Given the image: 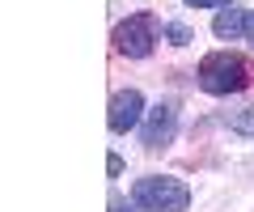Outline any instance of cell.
<instances>
[{
    "instance_id": "3",
    "label": "cell",
    "mask_w": 254,
    "mask_h": 212,
    "mask_svg": "<svg viewBox=\"0 0 254 212\" xmlns=\"http://www.w3.org/2000/svg\"><path fill=\"white\" fill-rule=\"evenodd\" d=\"M153 43H157V21L148 13H136V17H127V21L115 26V47L131 60H144L153 51Z\"/></svg>"
},
{
    "instance_id": "10",
    "label": "cell",
    "mask_w": 254,
    "mask_h": 212,
    "mask_svg": "<svg viewBox=\"0 0 254 212\" xmlns=\"http://www.w3.org/2000/svg\"><path fill=\"white\" fill-rule=\"evenodd\" d=\"M106 166H110V178H119V174H123V157H119V153H110V161H106Z\"/></svg>"
},
{
    "instance_id": "12",
    "label": "cell",
    "mask_w": 254,
    "mask_h": 212,
    "mask_svg": "<svg viewBox=\"0 0 254 212\" xmlns=\"http://www.w3.org/2000/svg\"><path fill=\"white\" fill-rule=\"evenodd\" d=\"M246 43L254 47V13H250V17H246Z\"/></svg>"
},
{
    "instance_id": "1",
    "label": "cell",
    "mask_w": 254,
    "mask_h": 212,
    "mask_svg": "<svg viewBox=\"0 0 254 212\" xmlns=\"http://www.w3.org/2000/svg\"><path fill=\"white\" fill-rule=\"evenodd\" d=\"M131 200H136L140 212H187L190 191L187 183H178L170 174H148L131 187Z\"/></svg>"
},
{
    "instance_id": "9",
    "label": "cell",
    "mask_w": 254,
    "mask_h": 212,
    "mask_svg": "<svg viewBox=\"0 0 254 212\" xmlns=\"http://www.w3.org/2000/svg\"><path fill=\"white\" fill-rule=\"evenodd\" d=\"M190 9H229V0H187Z\"/></svg>"
},
{
    "instance_id": "8",
    "label": "cell",
    "mask_w": 254,
    "mask_h": 212,
    "mask_svg": "<svg viewBox=\"0 0 254 212\" xmlns=\"http://www.w3.org/2000/svg\"><path fill=\"white\" fill-rule=\"evenodd\" d=\"M165 38H170L174 47H187V43H190V30H187V26H178V21H174V26H165Z\"/></svg>"
},
{
    "instance_id": "7",
    "label": "cell",
    "mask_w": 254,
    "mask_h": 212,
    "mask_svg": "<svg viewBox=\"0 0 254 212\" xmlns=\"http://www.w3.org/2000/svg\"><path fill=\"white\" fill-rule=\"evenodd\" d=\"M225 123H229V132H237V136H250V140H254V106H246V111H233Z\"/></svg>"
},
{
    "instance_id": "11",
    "label": "cell",
    "mask_w": 254,
    "mask_h": 212,
    "mask_svg": "<svg viewBox=\"0 0 254 212\" xmlns=\"http://www.w3.org/2000/svg\"><path fill=\"white\" fill-rule=\"evenodd\" d=\"M110 212H131V208L123 204V195H119V191H110Z\"/></svg>"
},
{
    "instance_id": "2",
    "label": "cell",
    "mask_w": 254,
    "mask_h": 212,
    "mask_svg": "<svg viewBox=\"0 0 254 212\" xmlns=\"http://www.w3.org/2000/svg\"><path fill=\"white\" fill-rule=\"evenodd\" d=\"M199 85L208 93H237L250 85V68H246L242 56H229V51H212L208 60L199 64Z\"/></svg>"
},
{
    "instance_id": "6",
    "label": "cell",
    "mask_w": 254,
    "mask_h": 212,
    "mask_svg": "<svg viewBox=\"0 0 254 212\" xmlns=\"http://www.w3.org/2000/svg\"><path fill=\"white\" fill-rule=\"evenodd\" d=\"M212 30H216V38H229V43H233V38H246V13L229 4V9L216 13V26Z\"/></svg>"
},
{
    "instance_id": "4",
    "label": "cell",
    "mask_w": 254,
    "mask_h": 212,
    "mask_svg": "<svg viewBox=\"0 0 254 212\" xmlns=\"http://www.w3.org/2000/svg\"><path fill=\"white\" fill-rule=\"evenodd\" d=\"M174 132H178V111H174L170 102H161V106H153L144 119V128H140V140H144L148 148H161L174 140Z\"/></svg>"
},
{
    "instance_id": "5",
    "label": "cell",
    "mask_w": 254,
    "mask_h": 212,
    "mask_svg": "<svg viewBox=\"0 0 254 212\" xmlns=\"http://www.w3.org/2000/svg\"><path fill=\"white\" fill-rule=\"evenodd\" d=\"M144 115V98L136 89H123L110 98V132H131Z\"/></svg>"
}]
</instances>
